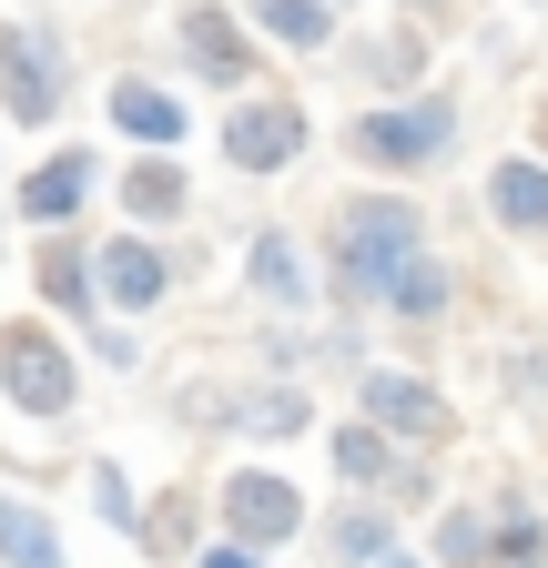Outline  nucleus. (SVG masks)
I'll return each instance as SVG.
<instances>
[{
	"mask_svg": "<svg viewBox=\"0 0 548 568\" xmlns=\"http://www.w3.org/2000/svg\"><path fill=\"white\" fill-rule=\"evenodd\" d=\"M427 264V203L417 193H346L325 213V274L346 305H386V284Z\"/></svg>",
	"mask_w": 548,
	"mask_h": 568,
	"instance_id": "f257e3e1",
	"label": "nucleus"
},
{
	"mask_svg": "<svg viewBox=\"0 0 548 568\" xmlns=\"http://www.w3.org/2000/svg\"><path fill=\"white\" fill-rule=\"evenodd\" d=\"M346 163H366L386 193L396 183H427L457 163V102L447 92H417V102H366L346 122Z\"/></svg>",
	"mask_w": 548,
	"mask_h": 568,
	"instance_id": "f03ea898",
	"label": "nucleus"
},
{
	"mask_svg": "<svg viewBox=\"0 0 548 568\" xmlns=\"http://www.w3.org/2000/svg\"><path fill=\"white\" fill-rule=\"evenodd\" d=\"M61 102H72V41L51 21H0V122L51 132Z\"/></svg>",
	"mask_w": 548,
	"mask_h": 568,
	"instance_id": "7ed1b4c3",
	"label": "nucleus"
},
{
	"mask_svg": "<svg viewBox=\"0 0 548 568\" xmlns=\"http://www.w3.org/2000/svg\"><path fill=\"white\" fill-rule=\"evenodd\" d=\"M0 406H21L31 426H61L82 406V366H72V345H61L41 315L0 325Z\"/></svg>",
	"mask_w": 548,
	"mask_h": 568,
	"instance_id": "20e7f679",
	"label": "nucleus"
},
{
	"mask_svg": "<svg viewBox=\"0 0 548 568\" xmlns=\"http://www.w3.org/2000/svg\"><path fill=\"white\" fill-rule=\"evenodd\" d=\"M173 51H183V71L203 92H244L254 82V21L224 11V0H183L173 11Z\"/></svg>",
	"mask_w": 548,
	"mask_h": 568,
	"instance_id": "39448f33",
	"label": "nucleus"
},
{
	"mask_svg": "<svg viewBox=\"0 0 548 568\" xmlns=\"http://www.w3.org/2000/svg\"><path fill=\"white\" fill-rule=\"evenodd\" d=\"M356 416H366V426H386L396 447H447V437H457L447 396H437L417 366H366V376H356Z\"/></svg>",
	"mask_w": 548,
	"mask_h": 568,
	"instance_id": "423d86ee",
	"label": "nucleus"
},
{
	"mask_svg": "<svg viewBox=\"0 0 548 568\" xmlns=\"http://www.w3.org/2000/svg\"><path fill=\"white\" fill-rule=\"evenodd\" d=\"M224 538H244V548H295L305 538V487L285 477V467H234L224 477Z\"/></svg>",
	"mask_w": 548,
	"mask_h": 568,
	"instance_id": "0eeeda50",
	"label": "nucleus"
},
{
	"mask_svg": "<svg viewBox=\"0 0 548 568\" xmlns=\"http://www.w3.org/2000/svg\"><path fill=\"white\" fill-rule=\"evenodd\" d=\"M92 193H102V153H92V142H51V153L21 173V224L31 234H82Z\"/></svg>",
	"mask_w": 548,
	"mask_h": 568,
	"instance_id": "6e6552de",
	"label": "nucleus"
},
{
	"mask_svg": "<svg viewBox=\"0 0 548 568\" xmlns=\"http://www.w3.org/2000/svg\"><path fill=\"white\" fill-rule=\"evenodd\" d=\"M224 163L234 173H295L305 163V102H285V92L234 102L224 112Z\"/></svg>",
	"mask_w": 548,
	"mask_h": 568,
	"instance_id": "1a4fd4ad",
	"label": "nucleus"
},
{
	"mask_svg": "<svg viewBox=\"0 0 548 568\" xmlns=\"http://www.w3.org/2000/svg\"><path fill=\"white\" fill-rule=\"evenodd\" d=\"M92 264H102V315H112V325H143V315L173 295V254H163L153 234H102Z\"/></svg>",
	"mask_w": 548,
	"mask_h": 568,
	"instance_id": "9d476101",
	"label": "nucleus"
},
{
	"mask_svg": "<svg viewBox=\"0 0 548 568\" xmlns=\"http://www.w3.org/2000/svg\"><path fill=\"white\" fill-rule=\"evenodd\" d=\"M102 122L132 142V153H183V92L153 82V71H112V92H102Z\"/></svg>",
	"mask_w": 548,
	"mask_h": 568,
	"instance_id": "9b49d317",
	"label": "nucleus"
},
{
	"mask_svg": "<svg viewBox=\"0 0 548 568\" xmlns=\"http://www.w3.org/2000/svg\"><path fill=\"white\" fill-rule=\"evenodd\" d=\"M112 203H122V234H153V244H163V224H183V213H193L183 153H132V163L112 173Z\"/></svg>",
	"mask_w": 548,
	"mask_h": 568,
	"instance_id": "f8f14e48",
	"label": "nucleus"
},
{
	"mask_svg": "<svg viewBox=\"0 0 548 568\" xmlns=\"http://www.w3.org/2000/svg\"><path fill=\"white\" fill-rule=\"evenodd\" d=\"M346 71L356 82H376L386 102H417L427 92V31L396 21V31H346Z\"/></svg>",
	"mask_w": 548,
	"mask_h": 568,
	"instance_id": "ddd939ff",
	"label": "nucleus"
},
{
	"mask_svg": "<svg viewBox=\"0 0 548 568\" xmlns=\"http://www.w3.org/2000/svg\"><path fill=\"white\" fill-rule=\"evenodd\" d=\"M244 284H254L264 315H305V305H315V264H305V244H295L285 224H264V234L244 244Z\"/></svg>",
	"mask_w": 548,
	"mask_h": 568,
	"instance_id": "4468645a",
	"label": "nucleus"
},
{
	"mask_svg": "<svg viewBox=\"0 0 548 568\" xmlns=\"http://www.w3.org/2000/svg\"><path fill=\"white\" fill-rule=\"evenodd\" d=\"M477 193H488V224H498V234L548 244V163H538V153H498Z\"/></svg>",
	"mask_w": 548,
	"mask_h": 568,
	"instance_id": "2eb2a0df",
	"label": "nucleus"
},
{
	"mask_svg": "<svg viewBox=\"0 0 548 568\" xmlns=\"http://www.w3.org/2000/svg\"><path fill=\"white\" fill-rule=\"evenodd\" d=\"M31 274H41V295H51L61 315H82V325H102V264H92V244H82V234H41Z\"/></svg>",
	"mask_w": 548,
	"mask_h": 568,
	"instance_id": "dca6fc26",
	"label": "nucleus"
},
{
	"mask_svg": "<svg viewBox=\"0 0 548 568\" xmlns=\"http://www.w3.org/2000/svg\"><path fill=\"white\" fill-rule=\"evenodd\" d=\"M325 457H335V497H376V487H396V467H406V447L386 437V426H366V416L335 426Z\"/></svg>",
	"mask_w": 548,
	"mask_h": 568,
	"instance_id": "f3484780",
	"label": "nucleus"
},
{
	"mask_svg": "<svg viewBox=\"0 0 548 568\" xmlns=\"http://www.w3.org/2000/svg\"><path fill=\"white\" fill-rule=\"evenodd\" d=\"M325 548H335V568H386L396 558V508L386 497H335Z\"/></svg>",
	"mask_w": 548,
	"mask_h": 568,
	"instance_id": "a211bd4d",
	"label": "nucleus"
},
{
	"mask_svg": "<svg viewBox=\"0 0 548 568\" xmlns=\"http://www.w3.org/2000/svg\"><path fill=\"white\" fill-rule=\"evenodd\" d=\"M224 426H244V437H295V426H315V396L295 386V376H254L244 396H224Z\"/></svg>",
	"mask_w": 548,
	"mask_h": 568,
	"instance_id": "6ab92c4d",
	"label": "nucleus"
},
{
	"mask_svg": "<svg viewBox=\"0 0 548 568\" xmlns=\"http://www.w3.org/2000/svg\"><path fill=\"white\" fill-rule=\"evenodd\" d=\"M244 21L274 51H335V41H346V31H335V0H244Z\"/></svg>",
	"mask_w": 548,
	"mask_h": 568,
	"instance_id": "aec40b11",
	"label": "nucleus"
},
{
	"mask_svg": "<svg viewBox=\"0 0 548 568\" xmlns=\"http://www.w3.org/2000/svg\"><path fill=\"white\" fill-rule=\"evenodd\" d=\"M0 568H72L41 497H0Z\"/></svg>",
	"mask_w": 548,
	"mask_h": 568,
	"instance_id": "412c9836",
	"label": "nucleus"
},
{
	"mask_svg": "<svg viewBox=\"0 0 548 568\" xmlns=\"http://www.w3.org/2000/svg\"><path fill=\"white\" fill-rule=\"evenodd\" d=\"M427 558L437 568H498V508H437Z\"/></svg>",
	"mask_w": 548,
	"mask_h": 568,
	"instance_id": "4be33fe9",
	"label": "nucleus"
},
{
	"mask_svg": "<svg viewBox=\"0 0 548 568\" xmlns=\"http://www.w3.org/2000/svg\"><path fill=\"white\" fill-rule=\"evenodd\" d=\"M82 487H92V508H102V528H122L132 548H143L153 508H143V487H132V467H122V457H92V467H82Z\"/></svg>",
	"mask_w": 548,
	"mask_h": 568,
	"instance_id": "5701e85b",
	"label": "nucleus"
},
{
	"mask_svg": "<svg viewBox=\"0 0 548 568\" xmlns=\"http://www.w3.org/2000/svg\"><path fill=\"white\" fill-rule=\"evenodd\" d=\"M498 508V568H548V518H538V497H488Z\"/></svg>",
	"mask_w": 548,
	"mask_h": 568,
	"instance_id": "b1692460",
	"label": "nucleus"
},
{
	"mask_svg": "<svg viewBox=\"0 0 548 568\" xmlns=\"http://www.w3.org/2000/svg\"><path fill=\"white\" fill-rule=\"evenodd\" d=\"M447 295H457V274L427 254V264H406V274L386 284V315H396V325H437V315H447Z\"/></svg>",
	"mask_w": 548,
	"mask_h": 568,
	"instance_id": "393cba45",
	"label": "nucleus"
},
{
	"mask_svg": "<svg viewBox=\"0 0 548 568\" xmlns=\"http://www.w3.org/2000/svg\"><path fill=\"white\" fill-rule=\"evenodd\" d=\"M193 548V497L183 508H153V528H143V558H183Z\"/></svg>",
	"mask_w": 548,
	"mask_h": 568,
	"instance_id": "a878e982",
	"label": "nucleus"
},
{
	"mask_svg": "<svg viewBox=\"0 0 548 568\" xmlns=\"http://www.w3.org/2000/svg\"><path fill=\"white\" fill-rule=\"evenodd\" d=\"M92 335V355H102V366H143V345H132V325H82Z\"/></svg>",
	"mask_w": 548,
	"mask_h": 568,
	"instance_id": "bb28decb",
	"label": "nucleus"
},
{
	"mask_svg": "<svg viewBox=\"0 0 548 568\" xmlns=\"http://www.w3.org/2000/svg\"><path fill=\"white\" fill-rule=\"evenodd\" d=\"M193 568H264V548H244V538H214V548H193Z\"/></svg>",
	"mask_w": 548,
	"mask_h": 568,
	"instance_id": "cd10ccee",
	"label": "nucleus"
},
{
	"mask_svg": "<svg viewBox=\"0 0 548 568\" xmlns=\"http://www.w3.org/2000/svg\"><path fill=\"white\" fill-rule=\"evenodd\" d=\"M427 497H437V477H427V467H396V487H386V508H427Z\"/></svg>",
	"mask_w": 548,
	"mask_h": 568,
	"instance_id": "c85d7f7f",
	"label": "nucleus"
},
{
	"mask_svg": "<svg viewBox=\"0 0 548 568\" xmlns=\"http://www.w3.org/2000/svg\"><path fill=\"white\" fill-rule=\"evenodd\" d=\"M396 11H406V21H417V31H427V21L447 11V0H396Z\"/></svg>",
	"mask_w": 548,
	"mask_h": 568,
	"instance_id": "c756f323",
	"label": "nucleus"
},
{
	"mask_svg": "<svg viewBox=\"0 0 548 568\" xmlns=\"http://www.w3.org/2000/svg\"><path fill=\"white\" fill-rule=\"evenodd\" d=\"M386 568H437V558H417V548H396V558H386Z\"/></svg>",
	"mask_w": 548,
	"mask_h": 568,
	"instance_id": "7c9ffc66",
	"label": "nucleus"
}]
</instances>
